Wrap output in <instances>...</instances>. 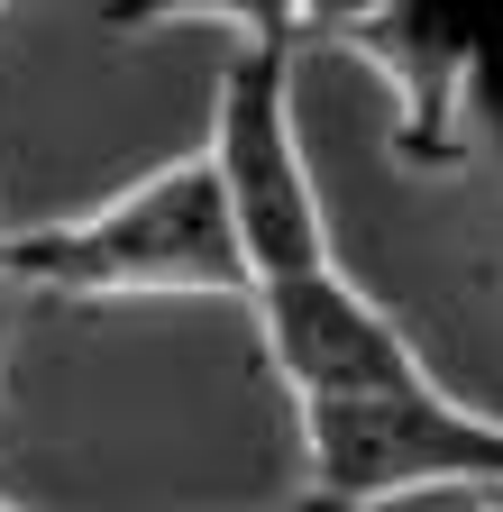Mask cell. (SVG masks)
<instances>
[{"mask_svg": "<svg viewBox=\"0 0 503 512\" xmlns=\"http://www.w3.org/2000/svg\"><path fill=\"white\" fill-rule=\"evenodd\" d=\"M0 284L65 293V302H119V293L247 302V266H238V238H229L202 147L156 165L129 192H110V202H92V211L0 229Z\"/></svg>", "mask_w": 503, "mask_h": 512, "instance_id": "obj_1", "label": "cell"}, {"mask_svg": "<svg viewBox=\"0 0 503 512\" xmlns=\"http://www.w3.org/2000/svg\"><path fill=\"white\" fill-rule=\"evenodd\" d=\"M302 412V458L311 494L366 512L394 494H503V412L458 403L449 384H412V394H357V403H293Z\"/></svg>", "mask_w": 503, "mask_h": 512, "instance_id": "obj_3", "label": "cell"}, {"mask_svg": "<svg viewBox=\"0 0 503 512\" xmlns=\"http://www.w3.org/2000/svg\"><path fill=\"white\" fill-rule=\"evenodd\" d=\"M0 512H19V503H0ZM266 512H339V503H321V494H293V503H266Z\"/></svg>", "mask_w": 503, "mask_h": 512, "instance_id": "obj_6", "label": "cell"}, {"mask_svg": "<svg viewBox=\"0 0 503 512\" xmlns=\"http://www.w3.org/2000/svg\"><path fill=\"white\" fill-rule=\"evenodd\" d=\"M202 28H229V64H220V101H211V138L202 165L220 183V211L238 238L247 293L284 284V275H321L330 256V211L311 156L293 138V10H193Z\"/></svg>", "mask_w": 503, "mask_h": 512, "instance_id": "obj_2", "label": "cell"}, {"mask_svg": "<svg viewBox=\"0 0 503 512\" xmlns=\"http://www.w3.org/2000/svg\"><path fill=\"white\" fill-rule=\"evenodd\" d=\"M302 46H348L375 64V83L394 92V147L421 174L467 165V74L476 46L430 19V10H293Z\"/></svg>", "mask_w": 503, "mask_h": 512, "instance_id": "obj_5", "label": "cell"}, {"mask_svg": "<svg viewBox=\"0 0 503 512\" xmlns=\"http://www.w3.org/2000/svg\"><path fill=\"white\" fill-rule=\"evenodd\" d=\"M476 503H485V512H503V494H476Z\"/></svg>", "mask_w": 503, "mask_h": 512, "instance_id": "obj_7", "label": "cell"}, {"mask_svg": "<svg viewBox=\"0 0 503 512\" xmlns=\"http://www.w3.org/2000/svg\"><path fill=\"white\" fill-rule=\"evenodd\" d=\"M247 311H257V348H266V366L293 403H357V394H412V384H430L412 330L385 302H366L339 266L257 284Z\"/></svg>", "mask_w": 503, "mask_h": 512, "instance_id": "obj_4", "label": "cell"}]
</instances>
